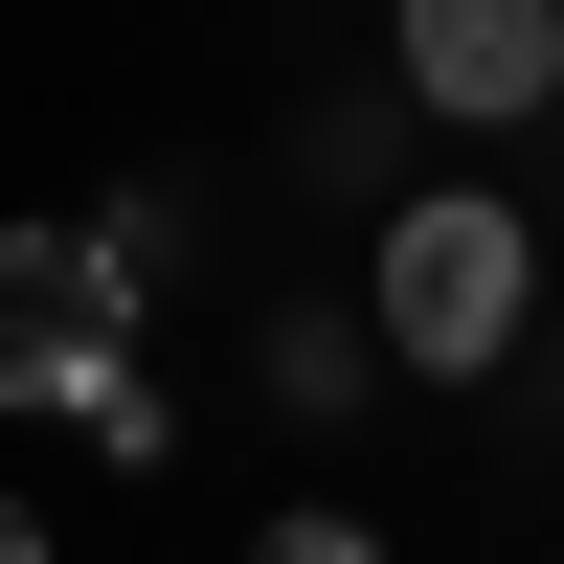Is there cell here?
I'll use <instances>...</instances> for the list:
<instances>
[{
	"label": "cell",
	"instance_id": "277c9868",
	"mask_svg": "<svg viewBox=\"0 0 564 564\" xmlns=\"http://www.w3.org/2000/svg\"><path fill=\"white\" fill-rule=\"evenodd\" d=\"M90 249H113V294H159V271H181V204H159V181H113V204H90Z\"/></svg>",
	"mask_w": 564,
	"mask_h": 564
},
{
	"label": "cell",
	"instance_id": "3957f363",
	"mask_svg": "<svg viewBox=\"0 0 564 564\" xmlns=\"http://www.w3.org/2000/svg\"><path fill=\"white\" fill-rule=\"evenodd\" d=\"M135 361V294L90 226H0V406H90Z\"/></svg>",
	"mask_w": 564,
	"mask_h": 564
},
{
	"label": "cell",
	"instance_id": "8992f818",
	"mask_svg": "<svg viewBox=\"0 0 564 564\" xmlns=\"http://www.w3.org/2000/svg\"><path fill=\"white\" fill-rule=\"evenodd\" d=\"M0 564H45V520H23V497H0Z\"/></svg>",
	"mask_w": 564,
	"mask_h": 564
},
{
	"label": "cell",
	"instance_id": "6da1fadb",
	"mask_svg": "<svg viewBox=\"0 0 564 564\" xmlns=\"http://www.w3.org/2000/svg\"><path fill=\"white\" fill-rule=\"evenodd\" d=\"M361 316H384L406 384H497L520 316H542V226L497 204V181H430V204L384 226V271H361Z\"/></svg>",
	"mask_w": 564,
	"mask_h": 564
},
{
	"label": "cell",
	"instance_id": "7a4b0ae2",
	"mask_svg": "<svg viewBox=\"0 0 564 564\" xmlns=\"http://www.w3.org/2000/svg\"><path fill=\"white\" fill-rule=\"evenodd\" d=\"M384 90L452 135H520L564 113V0H384Z\"/></svg>",
	"mask_w": 564,
	"mask_h": 564
},
{
	"label": "cell",
	"instance_id": "5b68a950",
	"mask_svg": "<svg viewBox=\"0 0 564 564\" xmlns=\"http://www.w3.org/2000/svg\"><path fill=\"white\" fill-rule=\"evenodd\" d=\"M249 564H384V542H361V520H271Z\"/></svg>",
	"mask_w": 564,
	"mask_h": 564
}]
</instances>
